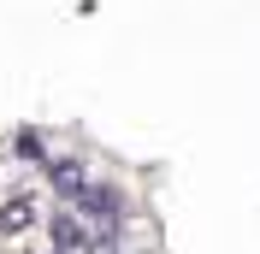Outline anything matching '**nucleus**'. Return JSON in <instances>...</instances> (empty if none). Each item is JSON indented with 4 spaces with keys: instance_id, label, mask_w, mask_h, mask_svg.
Instances as JSON below:
<instances>
[{
    "instance_id": "nucleus-1",
    "label": "nucleus",
    "mask_w": 260,
    "mask_h": 254,
    "mask_svg": "<svg viewBox=\"0 0 260 254\" xmlns=\"http://www.w3.org/2000/svg\"><path fill=\"white\" fill-rule=\"evenodd\" d=\"M48 213H53V201H48L42 189L6 195V201H0V237H30V231H42V225H48Z\"/></svg>"
}]
</instances>
